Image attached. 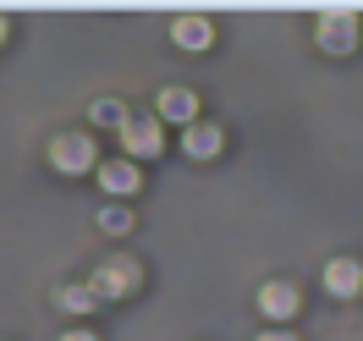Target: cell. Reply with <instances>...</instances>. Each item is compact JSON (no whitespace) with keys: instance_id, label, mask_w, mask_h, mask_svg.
<instances>
[{"instance_id":"obj_5","label":"cell","mask_w":363,"mask_h":341,"mask_svg":"<svg viewBox=\"0 0 363 341\" xmlns=\"http://www.w3.org/2000/svg\"><path fill=\"white\" fill-rule=\"evenodd\" d=\"M325 292L330 297H358L363 292V264L358 259H330V264H325Z\"/></svg>"},{"instance_id":"obj_2","label":"cell","mask_w":363,"mask_h":341,"mask_svg":"<svg viewBox=\"0 0 363 341\" xmlns=\"http://www.w3.org/2000/svg\"><path fill=\"white\" fill-rule=\"evenodd\" d=\"M352 45H358V11H347V6L325 11V17H319V50H336V55H347Z\"/></svg>"},{"instance_id":"obj_10","label":"cell","mask_w":363,"mask_h":341,"mask_svg":"<svg viewBox=\"0 0 363 341\" xmlns=\"http://www.w3.org/2000/svg\"><path fill=\"white\" fill-rule=\"evenodd\" d=\"M171 39H177L182 50H209L215 28H209V17H177V23H171Z\"/></svg>"},{"instance_id":"obj_6","label":"cell","mask_w":363,"mask_h":341,"mask_svg":"<svg viewBox=\"0 0 363 341\" xmlns=\"http://www.w3.org/2000/svg\"><path fill=\"white\" fill-rule=\"evenodd\" d=\"M297 303H303V297H297L292 281H264V286H259V308H264L270 319H292Z\"/></svg>"},{"instance_id":"obj_13","label":"cell","mask_w":363,"mask_h":341,"mask_svg":"<svg viewBox=\"0 0 363 341\" xmlns=\"http://www.w3.org/2000/svg\"><path fill=\"white\" fill-rule=\"evenodd\" d=\"M99 226H105V231H127V226H133V215H127V209H99Z\"/></svg>"},{"instance_id":"obj_9","label":"cell","mask_w":363,"mask_h":341,"mask_svg":"<svg viewBox=\"0 0 363 341\" xmlns=\"http://www.w3.org/2000/svg\"><path fill=\"white\" fill-rule=\"evenodd\" d=\"M160 121H182V127H193L199 121V99L187 89H165L160 94Z\"/></svg>"},{"instance_id":"obj_16","label":"cell","mask_w":363,"mask_h":341,"mask_svg":"<svg viewBox=\"0 0 363 341\" xmlns=\"http://www.w3.org/2000/svg\"><path fill=\"white\" fill-rule=\"evenodd\" d=\"M0 39H6V17H0Z\"/></svg>"},{"instance_id":"obj_3","label":"cell","mask_w":363,"mask_h":341,"mask_svg":"<svg viewBox=\"0 0 363 341\" xmlns=\"http://www.w3.org/2000/svg\"><path fill=\"white\" fill-rule=\"evenodd\" d=\"M121 143H127V155H133V160H155L160 149H165V133H160L155 116H133V121L121 127Z\"/></svg>"},{"instance_id":"obj_4","label":"cell","mask_w":363,"mask_h":341,"mask_svg":"<svg viewBox=\"0 0 363 341\" xmlns=\"http://www.w3.org/2000/svg\"><path fill=\"white\" fill-rule=\"evenodd\" d=\"M138 286V264L133 259H116V264H99L94 270V297L105 303V297H127Z\"/></svg>"},{"instance_id":"obj_7","label":"cell","mask_w":363,"mask_h":341,"mask_svg":"<svg viewBox=\"0 0 363 341\" xmlns=\"http://www.w3.org/2000/svg\"><path fill=\"white\" fill-rule=\"evenodd\" d=\"M182 149L193 160H215L220 155V127H215V121H193V127L182 133Z\"/></svg>"},{"instance_id":"obj_8","label":"cell","mask_w":363,"mask_h":341,"mask_svg":"<svg viewBox=\"0 0 363 341\" xmlns=\"http://www.w3.org/2000/svg\"><path fill=\"white\" fill-rule=\"evenodd\" d=\"M138 182H143V177H138L133 160H111V165H99V187H105V193H116V199L138 193Z\"/></svg>"},{"instance_id":"obj_12","label":"cell","mask_w":363,"mask_h":341,"mask_svg":"<svg viewBox=\"0 0 363 341\" xmlns=\"http://www.w3.org/2000/svg\"><path fill=\"white\" fill-rule=\"evenodd\" d=\"M94 121H105V127H116V133H121L133 116H127V105H121V99H99V105H94Z\"/></svg>"},{"instance_id":"obj_11","label":"cell","mask_w":363,"mask_h":341,"mask_svg":"<svg viewBox=\"0 0 363 341\" xmlns=\"http://www.w3.org/2000/svg\"><path fill=\"white\" fill-rule=\"evenodd\" d=\"M55 303H61L67 314H89V308H99L94 286H61V292H55Z\"/></svg>"},{"instance_id":"obj_14","label":"cell","mask_w":363,"mask_h":341,"mask_svg":"<svg viewBox=\"0 0 363 341\" xmlns=\"http://www.w3.org/2000/svg\"><path fill=\"white\" fill-rule=\"evenodd\" d=\"M259 341H297V336H292V330H264Z\"/></svg>"},{"instance_id":"obj_15","label":"cell","mask_w":363,"mask_h":341,"mask_svg":"<svg viewBox=\"0 0 363 341\" xmlns=\"http://www.w3.org/2000/svg\"><path fill=\"white\" fill-rule=\"evenodd\" d=\"M61 341H99V336H94V330H67Z\"/></svg>"},{"instance_id":"obj_1","label":"cell","mask_w":363,"mask_h":341,"mask_svg":"<svg viewBox=\"0 0 363 341\" xmlns=\"http://www.w3.org/2000/svg\"><path fill=\"white\" fill-rule=\"evenodd\" d=\"M50 165H55L61 177H83V171H94L99 160H94V143L83 133H61L50 143Z\"/></svg>"}]
</instances>
